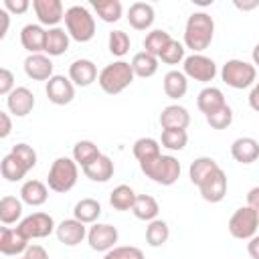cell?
<instances>
[{"label":"cell","mask_w":259,"mask_h":259,"mask_svg":"<svg viewBox=\"0 0 259 259\" xmlns=\"http://www.w3.org/2000/svg\"><path fill=\"white\" fill-rule=\"evenodd\" d=\"M107 47H109V53L113 57H123V55H127V51L132 47V40H130V36H127L125 30H119L117 28V30H111L109 32Z\"/></svg>","instance_id":"cell-41"},{"label":"cell","mask_w":259,"mask_h":259,"mask_svg":"<svg viewBox=\"0 0 259 259\" xmlns=\"http://www.w3.org/2000/svg\"><path fill=\"white\" fill-rule=\"evenodd\" d=\"M225 103V93L219 87H204L196 97V107L200 109V113H204V117L221 109Z\"/></svg>","instance_id":"cell-25"},{"label":"cell","mask_w":259,"mask_h":259,"mask_svg":"<svg viewBox=\"0 0 259 259\" xmlns=\"http://www.w3.org/2000/svg\"><path fill=\"white\" fill-rule=\"evenodd\" d=\"M32 8L38 18V24L49 26V28L59 26V22L63 20V14H65L61 0H32Z\"/></svg>","instance_id":"cell-13"},{"label":"cell","mask_w":259,"mask_h":259,"mask_svg":"<svg viewBox=\"0 0 259 259\" xmlns=\"http://www.w3.org/2000/svg\"><path fill=\"white\" fill-rule=\"evenodd\" d=\"M69 81L75 87H89L97 81V65L91 59H77L69 65Z\"/></svg>","instance_id":"cell-17"},{"label":"cell","mask_w":259,"mask_h":259,"mask_svg":"<svg viewBox=\"0 0 259 259\" xmlns=\"http://www.w3.org/2000/svg\"><path fill=\"white\" fill-rule=\"evenodd\" d=\"M34 93L28 87H14L8 95H6V105L8 111L16 117H26L32 109H34Z\"/></svg>","instance_id":"cell-14"},{"label":"cell","mask_w":259,"mask_h":259,"mask_svg":"<svg viewBox=\"0 0 259 259\" xmlns=\"http://www.w3.org/2000/svg\"><path fill=\"white\" fill-rule=\"evenodd\" d=\"M22 219V200L8 194L0 198V223L2 225H14Z\"/></svg>","instance_id":"cell-32"},{"label":"cell","mask_w":259,"mask_h":259,"mask_svg":"<svg viewBox=\"0 0 259 259\" xmlns=\"http://www.w3.org/2000/svg\"><path fill=\"white\" fill-rule=\"evenodd\" d=\"M69 34L65 28L61 26H53V28H47V34H45V55L47 57H61L69 51Z\"/></svg>","instance_id":"cell-22"},{"label":"cell","mask_w":259,"mask_h":259,"mask_svg":"<svg viewBox=\"0 0 259 259\" xmlns=\"http://www.w3.org/2000/svg\"><path fill=\"white\" fill-rule=\"evenodd\" d=\"M132 154L138 162H146V160H152L156 158L160 152V142L154 140V138H138L132 146Z\"/></svg>","instance_id":"cell-36"},{"label":"cell","mask_w":259,"mask_h":259,"mask_svg":"<svg viewBox=\"0 0 259 259\" xmlns=\"http://www.w3.org/2000/svg\"><path fill=\"white\" fill-rule=\"evenodd\" d=\"M12 134V117L0 109V140L8 138Z\"/></svg>","instance_id":"cell-49"},{"label":"cell","mask_w":259,"mask_h":259,"mask_svg":"<svg viewBox=\"0 0 259 259\" xmlns=\"http://www.w3.org/2000/svg\"><path fill=\"white\" fill-rule=\"evenodd\" d=\"M257 93H259V87H257V85H253V87H251V93H249V103H251V107H253L255 111H259V103H257Z\"/></svg>","instance_id":"cell-53"},{"label":"cell","mask_w":259,"mask_h":259,"mask_svg":"<svg viewBox=\"0 0 259 259\" xmlns=\"http://www.w3.org/2000/svg\"><path fill=\"white\" fill-rule=\"evenodd\" d=\"M170 237V227L162 219H154L146 227V243L150 247H162Z\"/></svg>","instance_id":"cell-35"},{"label":"cell","mask_w":259,"mask_h":259,"mask_svg":"<svg viewBox=\"0 0 259 259\" xmlns=\"http://www.w3.org/2000/svg\"><path fill=\"white\" fill-rule=\"evenodd\" d=\"M190 123V113L186 107L178 105V103H172V105H166L160 113V125L162 130H186Z\"/></svg>","instance_id":"cell-18"},{"label":"cell","mask_w":259,"mask_h":259,"mask_svg":"<svg viewBox=\"0 0 259 259\" xmlns=\"http://www.w3.org/2000/svg\"><path fill=\"white\" fill-rule=\"evenodd\" d=\"M45 34L47 28H42L40 24H24L20 30V45L22 49L28 51V55H36L45 51Z\"/></svg>","instance_id":"cell-23"},{"label":"cell","mask_w":259,"mask_h":259,"mask_svg":"<svg viewBox=\"0 0 259 259\" xmlns=\"http://www.w3.org/2000/svg\"><path fill=\"white\" fill-rule=\"evenodd\" d=\"M55 235L63 245L75 247V245L83 243V239L87 237V227L83 223H79L77 219H65L55 227Z\"/></svg>","instance_id":"cell-16"},{"label":"cell","mask_w":259,"mask_h":259,"mask_svg":"<svg viewBox=\"0 0 259 259\" xmlns=\"http://www.w3.org/2000/svg\"><path fill=\"white\" fill-rule=\"evenodd\" d=\"M214 36V20L208 12H192L184 24V49L192 53H202L210 47Z\"/></svg>","instance_id":"cell-1"},{"label":"cell","mask_w":259,"mask_h":259,"mask_svg":"<svg viewBox=\"0 0 259 259\" xmlns=\"http://www.w3.org/2000/svg\"><path fill=\"white\" fill-rule=\"evenodd\" d=\"M81 170H83V174H85L91 182H107V180L113 176L115 166H113V162H111L109 156L99 154L93 162H89V164H87L85 168H81Z\"/></svg>","instance_id":"cell-24"},{"label":"cell","mask_w":259,"mask_h":259,"mask_svg":"<svg viewBox=\"0 0 259 259\" xmlns=\"http://www.w3.org/2000/svg\"><path fill=\"white\" fill-rule=\"evenodd\" d=\"M97 83L107 95H117L134 83V73L127 61H113L97 73Z\"/></svg>","instance_id":"cell-4"},{"label":"cell","mask_w":259,"mask_h":259,"mask_svg":"<svg viewBox=\"0 0 259 259\" xmlns=\"http://www.w3.org/2000/svg\"><path fill=\"white\" fill-rule=\"evenodd\" d=\"M0 174H2V178H6L8 182H20V180L28 174V168H26L12 152H8V154L0 160Z\"/></svg>","instance_id":"cell-31"},{"label":"cell","mask_w":259,"mask_h":259,"mask_svg":"<svg viewBox=\"0 0 259 259\" xmlns=\"http://www.w3.org/2000/svg\"><path fill=\"white\" fill-rule=\"evenodd\" d=\"M47 198H49V188L40 180H26L20 186V200H22V204L40 206V204L47 202Z\"/></svg>","instance_id":"cell-26"},{"label":"cell","mask_w":259,"mask_h":259,"mask_svg":"<svg viewBox=\"0 0 259 259\" xmlns=\"http://www.w3.org/2000/svg\"><path fill=\"white\" fill-rule=\"evenodd\" d=\"M91 6L97 12V16L103 22H109V24L117 22L121 18V14H123V6H121L119 0H93Z\"/></svg>","instance_id":"cell-33"},{"label":"cell","mask_w":259,"mask_h":259,"mask_svg":"<svg viewBox=\"0 0 259 259\" xmlns=\"http://www.w3.org/2000/svg\"><path fill=\"white\" fill-rule=\"evenodd\" d=\"M247 206L259 212V186H253L247 194Z\"/></svg>","instance_id":"cell-51"},{"label":"cell","mask_w":259,"mask_h":259,"mask_svg":"<svg viewBox=\"0 0 259 259\" xmlns=\"http://www.w3.org/2000/svg\"><path fill=\"white\" fill-rule=\"evenodd\" d=\"M14 89V75L10 69L0 67V95H8Z\"/></svg>","instance_id":"cell-47"},{"label":"cell","mask_w":259,"mask_h":259,"mask_svg":"<svg viewBox=\"0 0 259 259\" xmlns=\"http://www.w3.org/2000/svg\"><path fill=\"white\" fill-rule=\"evenodd\" d=\"M45 93H47V97H49L51 103H55V105H67V103H71L75 99V85L65 75H53L47 81Z\"/></svg>","instance_id":"cell-11"},{"label":"cell","mask_w":259,"mask_h":259,"mask_svg":"<svg viewBox=\"0 0 259 259\" xmlns=\"http://www.w3.org/2000/svg\"><path fill=\"white\" fill-rule=\"evenodd\" d=\"M257 227H259V212L249 208L247 204L237 208L229 223H227V229L231 233V237L239 239V241H249L251 237L257 235Z\"/></svg>","instance_id":"cell-7"},{"label":"cell","mask_w":259,"mask_h":259,"mask_svg":"<svg viewBox=\"0 0 259 259\" xmlns=\"http://www.w3.org/2000/svg\"><path fill=\"white\" fill-rule=\"evenodd\" d=\"M170 32H166V30H162V28H154V30H150L148 34H146V38H144V53H148V55H152V57H156L158 59V55L162 53V49L170 42Z\"/></svg>","instance_id":"cell-39"},{"label":"cell","mask_w":259,"mask_h":259,"mask_svg":"<svg viewBox=\"0 0 259 259\" xmlns=\"http://www.w3.org/2000/svg\"><path fill=\"white\" fill-rule=\"evenodd\" d=\"M28 247V241L18 233V229H10V227H0V253L8 255V257H16L20 253H24V249Z\"/></svg>","instance_id":"cell-19"},{"label":"cell","mask_w":259,"mask_h":259,"mask_svg":"<svg viewBox=\"0 0 259 259\" xmlns=\"http://www.w3.org/2000/svg\"><path fill=\"white\" fill-rule=\"evenodd\" d=\"M162 87H164V93L170 97V99H180L186 95L188 91V79L184 77L182 71L178 69H172L164 75V81H162Z\"/></svg>","instance_id":"cell-27"},{"label":"cell","mask_w":259,"mask_h":259,"mask_svg":"<svg viewBox=\"0 0 259 259\" xmlns=\"http://www.w3.org/2000/svg\"><path fill=\"white\" fill-rule=\"evenodd\" d=\"M200 196L206 202H221L227 194V174L223 172V168L219 166L217 170H212L200 184H198Z\"/></svg>","instance_id":"cell-12"},{"label":"cell","mask_w":259,"mask_h":259,"mask_svg":"<svg viewBox=\"0 0 259 259\" xmlns=\"http://www.w3.org/2000/svg\"><path fill=\"white\" fill-rule=\"evenodd\" d=\"M8 28H10V14L0 6V40L8 34Z\"/></svg>","instance_id":"cell-50"},{"label":"cell","mask_w":259,"mask_h":259,"mask_svg":"<svg viewBox=\"0 0 259 259\" xmlns=\"http://www.w3.org/2000/svg\"><path fill=\"white\" fill-rule=\"evenodd\" d=\"M55 227H57L55 219L49 212H32V214L20 219L16 229L26 241H32V239H45V237L53 235Z\"/></svg>","instance_id":"cell-9"},{"label":"cell","mask_w":259,"mask_h":259,"mask_svg":"<svg viewBox=\"0 0 259 259\" xmlns=\"http://www.w3.org/2000/svg\"><path fill=\"white\" fill-rule=\"evenodd\" d=\"M28 170H32L34 166H36V152H34V148L32 146H28V144H24V142H20V144H16V146H12V150H10Z\"/></svg>","instance_id":"cell-44"},{"label":"cell","mask_w":259,"mask_h":259,"mask_svg":"<svg viewBox=\"0 0 259 259\" xmlns=\"http://www.w3.org/2000/svg\"><path fill=\"white\" fill-rule=\"evenodd\" d=\"M28 6H30V2L28 0H4V4H2V8L12 16V14H24L26 10H28Z\"/></svg>","instance_id":"cell-46"},{"label":"cell","mask_w":259,"mask_h":259,"mask_svg":"<svg viewBox=\"0 0 259 259\" xmlns=\"http://www.w3.org/2000/svg\"><path fill=\"white\" fill-rule=\"evenodd\" d=\"M247 245H249L247 249H249L251 259H259V237H257V235H255V237H251Z\"/></svg>","instance_id":"cell-52"},{"label":"cell","mask_w":259,"mask_h":259,"mask_svg":"<svg viewBox=\"0 0 259 259\" xmlns=\"http://www.w3.org/2000/svg\"><path fill=\"white\" fill-rule=\"evenodd\" d=\"M140 170L150 178L152 182L160 186H172L180 178V162L170 154H158L152 160L140 162Z\"/></svg>","instance_id":"cell-2"},{"label":"cell","mask_w":259,"mask_h":259,"mask_svg":"<svg viewBox=\"0 0 259 259\" xmlns=\"http://www.w3.org/2000/svg\"><path fill=\"white\" fill-rule=\"evenodd\" d=\"M101 217V204L95 198H81L73 206V219H77L83 225H93Z\"/></svg>","instance_id":"cell-28"},{"label":"cell","mask_w":259,"mask_h":259,"mask_svg":"<svg viewBox=\"0 0 259 259\" xmlns=\"http://www.w3.org/2000/svg\"><path fill=\"white\" fill-rule=\"evenodd\" d=\"M24 73L28 79L32 81H49L55 73H53V61L51 57H47L45 53H36V55H28L22 63Z\"/></svg>","instance_id":"cell-15"},{"label":"cell","mask_w":259,"mask_h":259,"mask_svg":"<svg viewBox=\"0 0 259 259\" xmlns=\"http://www.w3.org/2000/svg\"><path fill=\"white\" fill-rule=\"evenodd\" d=\"M154 18H156L154 6L148 2H134L127 10V22L136 30H148L154 24Z\"/></svg>","instance_id":"cell-21"},{"label":"cell","mask_w":259,"mask_h":259,"mask_svg":"<svg viewBox=\"0 0 259 259\" xmlns=\"http://www.w3.org/2000/svg\"><path fill=\"white\" fill-rule=\"evenodd\" d=\"M103 259H146L142 249L138 247H132V245H121V247H113L109 249Z\"/></svg>","instance_id":"cell-45"},{"label":"cell","mask_w":259,"mask_h":259,"mask_svg":"<svg viewBox=\"0 0 259 259\" xmlns=\"http://www.w3.org/2000/svg\"><path fill=\"white\" fill-rule=\"evenodd\" d=\"M79 178V166L73 162V158L61 156L57 158L51 168H49V176H47V188L59 194L69 192Z\"/></svg>","instance_id":"cell-5"},{"label":"cell","mask_w":259,"mask_h":259,"mask_svg":"<svg viewBox=\"0 0 259 259\" xmlns=\"http://www.w3.org/2000/svg\"><path fill=\"white\" fill-rule=\"evenodd\" d=\"M206 123L212 130H227L233 123V109H231V105L225 103L221 109H217L214 113L206 115Z\"/></svg>","instance_id":"cell-43"},{"label":"cell","mask_w":259,"mask_h":259,"mask_svg":"<svg viewBox=\"0 0 259 259\" xmlns=\"http://www.w3.org/2000/svg\"><path fill=\"white\" fill-rule=\"evenodd\" d=\"M22 259H49V253L42 245H28L22 253Z\"/></svg>","instance_id":"cell-48"},{"label":"cell","mask_w":259,"mask_h":259,"mask_svg":"<svg viewBox=\"0 0 259 259\" xmlns=\"http://www.w3.org/2000/svg\"><path fill=\"white\" fill-rule=\"evenodd\" d=\"M20 259H22V257H20Z\"/></svg>","instance_id":"cell-54"},{"label":"cell","mask_w":259,"mask_h":259,"mask_svg":"<svg viewBox=\"0 0 259 259\" xmlns=\"http://www.w3.org/2000/svg\"><path fill=\"white\" fill-rule=\"evenodd\" d=\"M134 200H136V192L127 184H119L109 192V204L115 210H132Z\"/></svg>","instance_id":"cell-37"},{"label":"cell","mask_w":259,"mask_h":259,"mask_svg":"<svg viewBox=\"0 0 259 259\" xmlns=\"http://www.w3.org/2000/svg\"><path fill=\"white\" fill-rule=\"evenodd\" d=\"M87 243L93 251H99V253H107L109 249L115 247L117 239H119V233L113 225H107V223H93L89 229H87Z\"/></svg>","instance_id":"cell-10"},{"label":"cell","mask_w":259,"mask_h":259,"mask_svg":"<svg viewBox=\"0 0 259 259\" xmlns=\"http://www.w3.org/2000/svg\"><path fill=\"white\" fill-rule=\"evenodd\" d=\"M219 168V164H217V160L214 158H210V156H200V158H196L190 166H188V178H190V182L194 184V186H198L212 170H217Z\"/></svg>","instance_id":"cell-34"},{"label":"cell","mask_w":259,"mask_h":259,"mask_svg":"<svg viewBox=\"0 0 259 259\" xmlns=\"http://www.w3.org/2000/svg\"><path fill=\"white\" fill-rule=\"evenodd\" d=\"M160 144L170 152H180L188 144V134L186 130H162Z\"/></svg>","instance_id":"cell-40"},{"label":"cell","mask_w":259,"mask_h":259,"mask_svg":"<svg viewBox=\"0 0 259 259\" xmlns=\"http://www.w3.org/2000/svg\"><path fill=\"white\" fill-rule=\"evenodd\" d=\"M182 73L186 79H194L200 83H208L217 77V63L202 55V53H192L188 57H184L182 61Z\"/></svg>","instance_id":"cell-8"},{"label":"cell","mask_w":259,"mask_h":259,"mask_svg":"<svg viewBox=\"0 0 259 259\" xmlns=\"http://www.w3.org/2000/svg\"><path fill=\"white\" fill-rule=\"evenodd\" d=\"M130 67H132L134 77L148 79V77H154L156 75V71H158V59L152 57V55H148V53H144V51H140V53H136L132 57Z\"/></svg>","instance_id":"cell-30"},{"label":"cell","mask_w":259,"mask_h":259,"mask_svg":"<svg viewBox=\"0 0 259 259\" xmlns=\"http://www.w3.org/2000/svg\"><path fill=\"white\" fill-rule=\"evenodd\" d=\"M101 152H99V148L91 142V140H81V142H77L75 146H73V162L77 164V166H81V168H85L89 162H93L97 156H99Z\"/></svg>","instance_id":"cell-38"},{"label":"cell","mask_w":259,"mask_h":259,"mask_svg":"<svg viewBox=\"0 0 259 259\" xmlns=\"http://www.w3.org/2000/svg\"><path fill=\"white\" fill-rule=\"evenodd\" d=\"M132 212L136 219L140 221H154L158 219V212H160V206H158V200L150 194H136V200H134V206H132Z\"/></svg>","instance_id":"cell-29"},{"label":"cell","mask_w":259,"mask_h":259,"mask_svg":"<svg viewBox=\"0 0 259 259\" xmlns=\"http://www.w3.org/2000/svg\"><path fill=\"white\" fill-rule=\"evenodd\" d=\"M63 18H65V28H67L69 38L77 42H89L95 36V18L85 6L81 4L69 6Z\"/></svg>","instance_id":"cell-3"},{"label":"cell","mask_w":259,"mask_h":259,"mask_svg":"<svg viewBox=\"0 0 259 259\" xmlns=\"http://www.w3.org/2000/svg\"><path fill=\"white\" fill-rule=\"evenodd\" d=\"M186 53V49H184V45L182 42H178V40H174V38H170V42L162 49V53L158 55V61H162V63H166V65H178V63H182L184 61V55Z\"/></svg>","instance_id":"cell-42"},{"label":"cell","mask_w":259,"mask_h":259,"mask_svg":"<svg viewBox=\"0 0 259 259\" xmlns=\"http://www.w3.org/2000/svg\"><path fill=\"white\" fill-rule=\"evenodd\" d=\"M221 79L233 89H247L255 85L257 69L253 63L243 59H229L221 69Z\"/></svg>","instance_id":"cell-6"},{"label":"cell","mask_w":259,"mask_h":259,"mask_svg":"<svg viewBox=\"0 0 259 259\" xmlns=\"http://www.w3.org/2000/svg\"><path fill=\"white\" fill-rule=\"evenodd\" d=\"M231 156L239 164H253L259 158V142L255 138H249V136L237 138L231 144Z\"/></svg>","instance_id":"cell-20"}]
</instances>
